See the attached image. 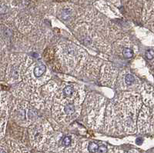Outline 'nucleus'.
<instances>
[{"instance_id":"obj_1","label":"nucleus","mask_w":154,"mask_h":153,"mask_svg":"<svg viewBox=\"0 0 154 153\" xmlns=\"http://www.w3.org/2000/svg\"><path fill=\"white\" fill-rule=\"evenodd\" d=\"M46 71V66L42 63H39L37 65L36 67L34 69V75L36 77L41 76Z\"/></svg>"},{"instance_id":"obj_2","label":"nucleus","mask_w":154,"mask_h":153,"mask_svg":"<svg viewBox=\"0 0 154 153\" xmlns=\"http://www.w3.org/2000/svg\"><path fill=\"white\" fill-rule=\"evenodd\" d=\"M72 138L71 136H65L62 140V146L63 147H69L71 146Z\"/></svg>"},{"instance_id":"obj_3","label":"nucleus","mask_w":154,"mask_h":153,"mask_svg":"<svg viewBox=\"0 0 154 153\" xmlns=\"http://www.w3.org/2000/svg\"><path fill=\"white\" fill-rule=\"evenodd\" d=\"M74 92L73 87L72 86H66L65 89H63V94L66 96H70L73 95Z\"/></svg>"},{"instance_id":"obj_4","label":"nucleus","mask_w":154,"mask_h":153,"mask_svg":"<svg viewBox=\"0 0 154 153\" xmlns=\"http://www.w3.org/2000/svg\"><path fill=\"white\" fill-rule=\"evenodd\" d=\"M65 112H66V114H68V115H71L75 111V107L73 104H68L67 106H65V109H64Z\"/></svg>"},{"instance_id":"obj_5","label":"nucleus","mask_w":154,"mask_h":153,"mask_svg":"<svg viewBox=\"0 0 154 153\" xmlns=\"http://www.w3.org/2000/svg\"><path fill=\"white\" fill-rule=\"evenodd\" d=\"M71 17V12L70 10L69 9H64L62 12V18L65 20L69 19V18Z\"/></svg>"},{"instance_id":"obj_6","label":"nucleus","mask_w":154,"mask_h":153,"mask_svg":"<svg viewBox=\"0 0 154 153\" xmlns=\"http://www.w3.org/2000/svg\"><path fill=\"white\" fill-rule=\"evenodd\" d=\"M123 55H124L125 58L126 59H130L131 57L133 55V52L130 49H125L123 50Z\"/></svg>"},{"instance_id":"obj_7","label":"nucleus","mask_w":154,"mask_h":153,"mask_svg":"<svg viewBox=\"0 0 154 153\" xmlns=\"http://www.w3.org/2000/svg\"><path fill=\"white\" fill-rule=\"evenodd\" d=\"M135 79L134 77L132 75H127L126 78H125V82H126V83L127 85H131L134 82Z\"/></svg>"},{"instance_id":"obj_8","label":"nucleus","mask_w":154,"mask_h":153,"mask_svg":"<svg viewBox=\"0 0 154 153\" xmlns=\"http://www.w3.org/2000/svg\"><path fill=\"white\" fill-rule=\"evenodd\" d=\"M146 56L148 59H153V58L154 56V53H153V50H147L146 52Z\"/></svg>"},{"instance_id":"obj_9","label":"nucleus","mask_w":154,"mask_h":153,"mask_svg":"<svg viewBox=\"0 0 154 153\" xmlns=\"http://www.w3.org/2000/svg\"><path fill=\"white\" fill-rule=\"evenodd\" d=\"M136 142H137L138 145H141L143 142V138H137V140H136Z\"/></svg>"},{"instance_id":"obj_10","label":"nucleus","mask_w":154,"mask_h":153,"mask_svg":"<svg viewBox=\"0 0 154 153\" xmlns=\"http://www.w3.org/2000/svg\"><path fill=\"white\" fill-rule=\"evenodd\" d=\"M0 153H6L5 152V151L3 149V148H0Z\"/></svg>"}]
</instances>
